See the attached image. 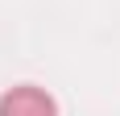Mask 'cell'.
I'll use <instances>...</instances> for the list:
<instances>
[{"label": "cell", "mask_w": 120, "mask_h": 116, "mask_svg": "<svg viewBox=\"0 0 120 116\" xmlns=\"http://www.w3.org/2000/svg\"><path fill=\"white\" fill-rule=\"evenodd\" d=\"M0 116H58L54 95L41 91V87H8L0 95Z\"/></svg>", "instance_id": "6da1fadb"}]
</instances>
